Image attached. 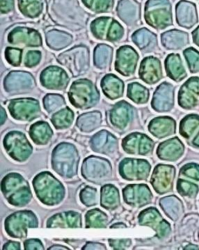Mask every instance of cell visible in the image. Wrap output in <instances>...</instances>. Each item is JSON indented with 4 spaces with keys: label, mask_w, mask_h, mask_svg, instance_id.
<instances>
[{
    "label": "cell",
    "mask_w": 199,
    "mask_h": 250,
    "mask_svg": "<svg viewBox=\"0 0 199 250\" xmlns=\"http://www.w3.org/2000/svg\"><path fill=\"white\" fill-rule=\"evenodd\" d=\"M149 130L157 138H164L174 134L176 130V123L172 118L158 117L150 122Z\"/></svg>",
    "instance_id": "29"
},
{
    "label": "cell",
    "mask_w": 199,
    "mask_h": 250,
    "mask_svg": "<svg viewBox=\"0 0 199 250\" xmlns=\"http://www.w3.org/2000/svg\"><path fill=\"white\" fill-rule=\"evenodd\" d=\"M82 202L87 207H91L98 203V192L96 188L87 187L82 189L80 193Z\"/></svg>",
    "instance_id": "50"
},
{
    "label": "cell",
    "mask_w": 199,
    "mask_h": 250,
    "mask_svg": "<svg viewBox=\"0 0 199 250\" xmlns=\"http://www.w3.org/2000/svg\"><path fill=\"white\" fill-rule=\"evenodd\" d=\"M90 31L95 39L109 42H117L124 35L123 26L111 17H100L93 21Z\"/></svg>",
    "instance_id": "7"
},
{
    "label": "cell",
    "mask_w": 199,
    "mask_h": 250,
    "mask_svg": "<svg viewBox=\"0 0 199 250\" xmlns=\"http://www.w3.org/2000/svg\"><path fill=\"white\" fill-rule=\"evenodd\" d=\"M80 226V214L73 211L56 214L48 221V227L51 228H79Z\"/></svg>",
    "instance_id": "34"
},
{
    "label": "cell",
    "mask_w": 199,
    "mask_h": 250,
    "mask_svg": "<svg viewBox=\"0 0 199 250\" xmlns=\"http://www.w3.org/2000/svg\"><path fill=\"white\" fill-rule=\"evenodd\" d=\"M5 88L8 92L19 93L32 87L35 81L27 72H11L5 80Z\"/></svg>",
    "instance_id": "26"
},
{
    "label": "cell",
    "mask_w": 199,
    "mask_h": 250,
    "mask_svg": "<svg viewBox=\"0 0 199 250\" xmlns=\"http://www.w3.org/2000/svg\"><path fill=\"white\" fill-rule=\"evenodd\" d=\"M14 10V0H1V14H10Z\"/></svg>",
    "instance_id": "54"
},
{
    "label": "cell",
    "mask_w": 199,
    "mask_h": 250,
    "mask_svg": "<svg viewBox=\"0 0 199 250\" xmlns=\"http://www.w3.org/2000/svg\"><path fill=\"white\" fill-rule=\"evenodd\" d=\"M139 74L145 83L155 84L163 77L160 61L153 56L146 57L141 62Z\"/></svg>",
    "instance_id": "22"
},
{
    "label": "cell",
    "mask_w": 199,
    "mask_h": 250,
    "mask_svg": "<svg viewBox=\"0 0 199 250\" xmlns=\"http://www.w3.org/2000/svg\"><path fill=\"white\" fill-rule=\"evenodd\" d=\"M107 222V216L98 209L90 210L86 214V228H105Z\"/></svg>",
    "instance_id": "47"
},
{
    "label": "cell",
    "mask_w": 199,
    "mask_h": 250,
    "mask_svg": "<svg viewBox=\"0 0 199 250\" xmlns=\"http://www.w3.org/2000/svg\"><path fill=\"white\" fill-rule=\"evenodd\" d=\"M69 101L74 107L88 109L98 103L100 94L95 85L89 80L75 81L69 91Z\"/></svg>",
    "instance_id": "5"
},
{
    "label": "cell",
    "mask_w": 199,
    "mask_h": 250,
    "mask_svg": "<svg viewBox=\"0 0 199 250\" xmlns=\"http://www.w3.org/2000/svg\"><path fill=\"white\" fill-rule=\"evenodd\" d=\"M192 145L195 147L199 148V131L198 132L197 134L195 136L193 140L192 141Z\"/></svg>",
    "instance_id": "58"
},
{
    "label": "cell",
    "mask_w": 199,
    "mask_h": 250,
    "mask_svg": "<svg viewBox=\"0 0 199 250\" xmlns=\"http://www.w3.org/2000/svg\"><path fill=\"white\" fill-rule=\"evenodd\" d=\"M113 58V48L107 44H98L94 50V63L99 69H105Z\"/></svg>",
    "instance_id": "41"
},
{
    "label": "cell",
    "mask_w": 199,
    "mask_h": 250,
    "mask_svg": "<svg viewBox=\"0 0 199 250\" xmlns=\"http://www.w3.org/2000/svg\"><path fill=\"white\" fill-rule=\"evenodd\" d=\"M139 222L141 225L152 228L159 239L167 236L171 231L170 224L163 219L155 208H149L142 211L139 216Z\"/></svg>",
    "instance_id": "16"
},
{
    "label": "cell",
    "mask_w": 199,
    "mask_h": 250,
    "mask_svg": "<svg viewBox=\"0 0 199 250\" xmlns=\"http://www.w3.org/2000/svg\"><path fill=\"white\" fill-rule=\"evenodd\" d=\"M101 88L105 96L115 100L122 97L124 85L123 81L114 74H108L101 81Z\"/></svg>",
    "instance_id": "32"
},
{
    "label": "cell",
    "mask_w": 199,
    "mask_h": 250,
    "mask_svg": "<svg viewBox=\"0 0 199 250\" xmlns=\"http://www.w3.org/2000/svg\"><path fill=\"white\" fill-rule=\"evenodd\" d=\"M41 60V53L40 51H30L25 56L24 65L26 67L32 68L39 65Z\"/></svg>",
    "instance_id": "52"
},
{
    "label": "cell",
    "mask_w": 199,
    "mask_h": 250,
    "mask_svg": "<svg viewBox=\"0 0 199 250\" xmlns=\"http://www.w3.org/2000/svg\"><path fill=\"white\" fill-rule=\"evenodd\" d=\"M139 55L132 47L125 45L121 47L117 52L115 69L124 77L134 74L138 64Z\"/></svg>",
    "instance_id": "14"
},
{
    "label": "cell",
    "mask_w": 199,
    "mask_h": 250,
    "mask_svg": "<svg viewBox=\"0 0 199 250\" xmlns=\"http://www.w3.org/2000/svg\"><path fill=\"white\" fill-rule=\"evenodd\" d=\"M37 196L43 204L53 206L60 204L65 195L63 186L49 172H43L33 182Z\"/></svg>",
    "instance_id": "2"
},
{
    "label": "cell",
    "mask_w": 199,
    "mask_h": 250,
    "mask_svg": "<svg viewBox=\"0 0 199 250\" xmlns=\"http://www.w3.org/2000/svg\"><path fill=\"white\" fill-rule=\"evenodd\" d=\"M18 9L22 15L29 19H36L44 10L43 0H18Z\"/></svg>",
    "instance_id": "37"
},
{
    "label": "cell",
    "mask_w": 199,
    "mask_h": 250,
    "mask_svg": "<svg viewBox=\"0 0 199 250\" xmlns=\"http://www.w3.org/2000/svg\"><path fill=\"white\" fill-rule=\"evenodd\" d=\"M144 19L156 30H164L173 25L172 5L170 0H147Z\"/></svg>",
    "instance_id": "3"
},
{
    "label": "cell",
    "mask_w": 199,
    "mask_h": 250,
    "mask_svg": "<svg viewBox=\"0 0 199 250\" xmlns=\"http://www.w3.org/2000/svg\"><path fill=\"white\" fill-rule=\"evenodd\" d=\"M91 145L94 151L108 154L112 152L117 146V140L109 132L102 130L93 137Z\"/></svg>",
    "instance_id": "31"
},
{
    "label": "cell",
    "mask_w": 199,
    "mask_h": 250,
    "mask_svg": "<svg viewBox=\"0 0 199 250\" xmlns=\"http://www.w3.org/2000/svg\"><path fill=\"white\" fill-rule=\"evenodd\" d=\"M2 191L8 202L16 207L24 206L32 197L28 183L19 174H9L4 178Z\"/></svg>",
    "instance_id": "4"
},
{
    "label": "cell",
    "mask_w": 199,
    "mask_h": 250,
    "mask_svg": "<svg viewBox=\"0 0 199 250\" xmlns=\"http://www.w3.org/2000/svg\"><path fill=\"white\" fill-rule=\"evenodd\" d=\"M40 83L50 90H64L69 84V78L66 72L59 66H49L40 74Z\"/></svg>",
    "instance_id": "18"
},
{
    "label": "cell",
    "mask_w": 199,
    "mask_h": 250,
    "mask_svg": "<svg viewBox=\"0 0 199 250\" xmlns=\"http://www.w3.org/2000/svg\"><path fill=\"white\" fill-rule=\"evenodd\" d=\"M105 249V247H103V246H100V245L97 244V243H95V244L92 245V246H90V247H89V246H86V247H83V249Z\"/></svg>",
    "instance_id": "59"
},
{
    "label": "cell",
    "mask_w": 199,
    "mask_h": 250,
    "mask_svg": "<svg viewBox=\"0 0 199 250\" xmlns=\"http://www.w3.org/2000/svg\"><path fill=\"white\" fill-rule=\"evenodd\" d=\"M120 174L128 181H138L147 179L150 172V165L147 161L126 158L120 164Z\"/></svg>",
    "instance_id": "11"
},
{
    "label": "cell",
    "mask_w": 199,
    "mask_h": 250,
    "mask_svg": "<svg viewBox=\"0 0 199 250\" xmlns=\"http://www.w3.org/2000/svg\"><path fill=\"white\" fill-rule=\"evenodd\" d=\"M124 200L128 205L142 207L151 201V191L146 185H130L123 189Z\"/></svg>",
    "instance_id": "24"
},
{
    "label": "cell",
    "mask_w": 199,
    "mask_h": 250,
    "mask_svg": "<svg viewBox=\"0 0 199 250\" xmlns=\"http://www.w3.org/2000/svg\"><path fill=\"white\" fill-rule=\"evenodd\" d=\"M100 204L107 210H114L119 204V192L118 188L112 185H107L102 188Z\"/></svg>",
    "instance_id": "40"
},
{
    "label": "cell",
    "mask_w": 199,
    "mask_h": 250,
    "mask_svg": "<svg viewBox=\"0 0 199 250\" xmlns=\"http://www.w3.org/2000/svg\"><path fill=\"white\" fill-rule=\"evenodd\" d=\"M199 116L189 115L182 120L180 125V133L182 137L191 140L193 135L199 132Z\"/></svg>",
    "instance_id": "43"
},
{
    "label": "cell",
    "mask_w": 199,
    "mask_h": 250,
    "mask_svg": "<svg viewBox=\"0 0 199 250\" xmlns=\"http://www.w3.org/2000/svg\"><path fill=\"white\" fill-rule=\"evenodd\" d=\"M11 116L20 121H31L40 113L39 102L33 98H20L10 102L9 104Z\"/></svg>",
    "instance_id": "10"
},
{
    "label": "cell",
    "mask_w": 199,
    "mask_h": 250,
    "mask_svg": "<svg viewBox=\"0 0 199 250\" xmlns=\"http://www.w3.org/2000/svg\"><path fill=\"white\" fill-rule=\"evenodd\" d=\"M26 250H43L44 246L39 239H29L24 243Z\"/></svg>",
    "instance_id": "53"
},
{
    "label": "cell",
    "mask_w": 199,
    "mask_h": 250,
    "mask_svg": "<svg viewBox=\"0 0 199 250\" xmlns=\"http://www.w3.org/2000/svg\"><path fill=\"white\" fill-rule=\"evenodd\" d=\"M161 42L167 49L177 50L188 44L189 36L188 33L180 30H170L161 35Z\"/></svg>",
    "instance_id": "30"
},
{
    "label": "cell",
    "mask_w": 199,
    "mask_h": 250,
    "mask_svg": "<svg viewBox=\"0 0 199 250\" xmlns=\"http://www.w3.org/2000/svg\"><path fill=\"white\" fill-rule=\"evenodd\" d=\"M127 95L136 104H146L149 101V91L140 83H132L128 85Z\"/></svg>",
    "instance_id": "44"
},
{
    "label": "cell",
    "mask_w": 199,
    "mask_h": 250,
    "mask_svg": "<svg viewBox=\"0 0 199 250\" xmlns=\"http://www.w3.org/2000/svg\"><path fill=\"white\" fill-rule=\"evenodd\" d=\"M4 114H5V110H4L3 108H2V124H3L4 121H5V119H4Z\"/></svg>",
    "instance_id": "60"
},
{
    "label": "cell",
    "mask_w": 199,
    "mask_h": 250,
    "mask_svg": "<svg viewBox=\"0 0 199 250\" xmlns=\"http://www.w3.org/2000/svg\"><path fill=\"white\" fill-rule=\"evenodd\" d=\"M178 103L185 109H193L199 105V77H192L182 85Z\"/></svg>",
    "instance_id": "19"
},
{
    "label": "cell",
    "mask_w": 199,
    "mask_h": 250,
    "mask_svg": "<svg viewBox=\"0 0 199 250\" xmlns=\"http://www.w3.org/2000/svg\"><path fill=\"white\" fill-rule=\"evenodd\" d=\"M5 57H6V61L10 65H14V66H19L21 63L22 49L9 47L5 51Z\"/></svg>",
    "instance_id": "51"
},
{
    "label": "cell",
    "mask_w": 199,
    "mask_h": 250,
    "mask_svg": "<svg viewBox=\"0 0 199 250\" xmlns=\"http://www.w3.org/2000/svg\"><path fill=\"white\" fill-rule=\"evenodd\" d=\"M74 120V113L70 108H65L54 114L52 123L56 129H66L70 126Z\"/></svg>",
    "instance_id": "46"
},
{
    "label": "cell",
    "mask_w": 199,
    "mask_h": 250,
    "mask_svg": "<svg viewBox=\"0 0 199 250\" xmlns=\"http://www.w3.org/2000/svg\"><path fill=\"white\" fill-rule=\"evenodd\" d=\"M78 154L73 145L61 144L53 152L52 166L56 172L63 177H71L77 171Z\"/></svg>",
    "instance_id": "6"
},
{
    "label": "cell",
    "mask_w": 199,
    "mask_h": 250,
    "mask_svg": "<svg viewBox=\"0 0 199 250\" xmlns=\"http://www.w3.org/2000/svg\"><path fill=\"white\" fill-rule=\"evenodd\" d=\"M133 109L128 102H119L111 111L110 120L114 126L118 129H124L132 120Z\"/></svg>",
    "instance_id": "27"
},
{
    "label": "cell",
    "mask_w": 199,
    "mask_h": 250,
    "mask_svg": "<svg viewBox=\"0 0 199 250\" xmlns=\"http://www.w3.org/2000/svg\"><path fill=\"white\" fill-rule=\"evenodd\" d=\"M111 170L109 163L107 161L99 158H90L86 159L83 165V176L90 182L101 180L105 178Z\"/></svg>",
    "instance_id": "25"
},
{
    "label": "cell",
    "mask_w": 199,
    "mask_h": 250,
    "mask_svg": "<svg viewBox=\"0 0 199 250\" xmlns=\"http://www.w3.org/2000/svg\"><path fill=\"white\" fill-rule=\"evenodd\" d=\"M49 12L55 21L70 28L82 27L86 22V13L77 0H52Z\"/></svg>",
    "instance_id": "1"
},
{
    "label": "cell",
    "mask_w": 199,
    "mask_h": 250,
    "mask_svg": "<svg viewBox=\"0 0 199 250\" xmlns=\"http://www.w3.org/2000/svg\"><path fill=\"white\" fill-rule=\"evenodd\" d=\"M154 143L146 135L134 133L128 135L123 140L124 151L134 155H146L152 152Z\"/></svg>",
    "instance_id": "17"
},
{
    "label": "cell",
    "mask_w": 199,
    "mask_h": 250,
    "mask_svg": "<svg viewBox=\"0 0 199 250\" xmlns=\"http://www.w3.org/2000/svg\"><path fill=\"white\" fill-rule=\"evenodd\" d=\"M160 205L166 214L173 221L178 220L183 213L182 203L176 196H168L161 199Z\"/></svg>",
    "instance_id": "39"
},
{
    "label": "cell",
    "mask_w": 199,
    "mask_h": 250,
    "mask_svg": "<svg viewBox=\"0 0 199 250\" xmlns=\"http://www.w3.org/2000/svg\"><path fill=\"white\" fill-rule=\"evenodd\" d=\"M47 44L55 50H60L66 48L73 42V37L68 33L60 30L53 29L46 34Z\"/></svg>",
    "instance_id": "36"
},
{
    "label": "cell",
    "mask_w": 199,
    "mask_h": 250,
    "mask_svg": "<svg viewBox=\"0 0 199 250\" xmlns=\"http://www.w3.org/2000/svg\"><path fill=\"white\" fill-rule=\"evenodd\" d=\"M4 250H20V245L18 243H14V242H9L6 244L4 245Z\"/></svg>",
    "instance_id": "56"
},
{
    "label": "cell",
    "mask_w": 199,
    "mask_h": 250,
    "mask_svg": "<svg viewBox=\"0 0 199 250\" xmlns=\"http://www.w3.org/2000/svg\"><path fill=\"white\" fill-rule=\"evenodd\" d=\"M119 241V243H118L116 240H110V245H111V247H113L114 249H125L127 247H129V245H130L131 242L129 243H126L127 242L129 241V239H122V240H118Z\"/></svg>",
    "instance_id": "55"
},
{
    "label": "cell",
    "mask_w": 199,
    "mask_h": 250,
    "mask_svg": "<svg viewBox=\"0 0 199 250\" xmlns=\"http://www.w3.org/2000/svg\"><path fill=\"white\" fill-rule=\"evenodd\" d=\"M132 39L136 46H138L141 50H147L153 48L154 45H157V35L145 27L135 31L132 35Z\"/></svg>",
    "instance_id": "38"
},
{
    "label": "cell",
    "mask_w": 199,
    "mask_h": 250,
    "mask_svg": "<svg viewBox=\"0 0 199 250\" xmlns=\"http://www.w3.org/2000/svg\"><path fill=\"white\" fill-rule=\"evenodd\" d=\"M52 135L53 132L46 122H38L30 129V136L36 145H47Z\"/></svg>",
    "instance_id": "35"
},
{
    "label": "cell",
    "mask_w": 199,
    "mask_h": 250,
    "mask_svg": "<svg viewBox=\"0 0 199 250\" xmlns=\"http://www.w3.org/2000/svg\"><path fill=\"white\" fill-rule=\"evenodd\" d=\"M192 38L194 43L199 47V26L192 32Z\"/></svg>",
    "instance_id": "57"
},
{
    "label": "cell",
    "mask_w": 199,
    "mask_h": 250,
    "mask_svg": "<svg viewBox=\"0 0 199 250\" xmlns=\"http://www.w3.org/2000/svg\"><path fill=\"white\" fill-rule=\"evenodd\" d=\"M60 62L66 65L73 74L82 73V70L88 66L89 52L85 47H76L72 48L59 57Z\"/></svg>",
    "instance_id": "12"
},
{
    "label": "cell",
    "mask_w": 199,
    "mask_h": 250,
    "mask_svg": "<svg viewBox=\"0 0 199 250\" xmlns=\"http://www.w3.org/2000/svg\"><path fill=\"white\" fill-rule=\"evenodd\" d=\"M101 121L100 113L92 112L83 114L79 117L77 120V126L83 132H91L96 129Z\"/></svg>",
    "instance_id": "42"
},
{
    "label": "cell",
    "mask_w": 199,
    "mask_h": 250,
    "mask_svg": "<svg viewBox=\"0 0 199 250\" xmlns=\"http://www.w3.org/2000/svg\"><path fill=\"white\" fill-rule=\"evenodd\" d=\"M165 67L167 76L176 82H180L187 77L185 68L179 54L169 55L165 60Z\"/></svg>",
    "instance_id": "33"
},
{
    "label": "cell",
    "mask_w": 199,
    "mask_h": 250,
    "mask_svg": "<svg viewBox=\"0 0 199 250\" xmlns=\"http://www.w3.org/2000/svg\"><path fill=\"white\" fill-rule=\"evenodd\" d=\"M177 23L180 27L191 29L199 22L197 7L193 2L180 0L176 5Z\"/></svg>",
    "instance_id": "21"
},
{
    "label": "cell",
    "mask_w": 199,
    "mask_h": 250,
    "mask_svg": "<svg viewBox=\"0 0 199 250\" xmlns=\"http://www.w3.org/2000/svg\"><path fill=\"white\" fill-rule=\"evenodd\" d=\"M184 150L181 141L175 137L160 144L157 149V155L163 161L175 162L181 158Z\"/></svg>",
    "instance_id": "28"
},
{
    "label": "cell",
    "mask_w": 199,
    "mask_h": 250,
    "mask_svg": "<svg viewBox=\"0 0 199 250\" xmlns=\"http://www.w3.org/2000/svg\"><path fill=\"white\" fill-rule=\"evenodd\" d=\"M43 103H44V108L46 109L47 112L51 113L64 105L65 100H64L63 97H61L59 94H48L44 98Z\"/></svg>",
    "instance_id": "49"
},
{
    "label": "cell",
    "mask_w": 199,
    "mask_h": 250,
    "mask_svg": "<svg viewBox=\"0 0 199 250\" xmlns=\"http://www.w3.org/2000/svg\"><path fill=\"white\" fill-rule=\"evenodd\" d=\"M175 178V167L167 165H159L155 167L151 178L152 186L159 194L172 190Z\"/></svg>",
    "instance_id": "13"
},
{
    "label": "cell",
    "mask_w": 199,
    "mask_h": 250,
    "mask_svg": "<svg viewBox=\"0 0 199 250\" xmlns=\"http://www.w3.org/2000/svg\"><path fill=\"white\" fill-rule=\"evenodd\" d=\"M184 56L191 73H198L199 71V52L191 47L184 50Z\"/></svg>",
    "instance_id": "48"
},
{
    "label": "cell",
    "mask_w": 199,
    "mask_h": 250,
    "mask_svg": "<svg viewBox=\"0 0 199 250\" xmlns=\"http://www.w3.org/2000/svg\"><path fill=\"white\" fill-rule=\"evenodd\" d=\"M7 40L10 44L39 47L42 44V38L39 31L27 27H17L8 35Z\"/></svg>",
    "instance_id": "15"
},
{
    "label": "cell",
    "mask_w": 199,
    "mask_h": 250,
    "mask_svg": "<svg viewBox=\"0 0 199 250\" xmlns=\"http://www.w3.org/2000/svg\"><path fill=\"white\" fill-rule=\"evenodd\" d=\"M174 106V87L171 83H164L157 87L154 93L152 107L158 112H169Z\"/></svg>",
    "instance_id": "23"
},
{
    "label": "cell",
    "mask_w": 199,
    "mask_h": 250,
    "mask_svg": "<svg viewBox=\"0 0 199 250\" xmlns=\"http://www.w3.org/2000/svg\"><path fill=\"white\" fill-rule=\"evenodd\" d=\"M51 249H66V250H67L68 248L64 247H57V246H56V247H51Z\"/></svg>",
    "instance_id": "61"
},
{
    "label": "cell",
    "mask_w": 199,
    "mask_h": 250,
    "mask_svg": "<svg viewBox=\"0 0 199 250\" xmlns=\"http://www.w3.org/2000/svg\"><path fill=\"white\" fill-rule=\"evenodd\" d=\"M38 227L36 216L31 211H20L12 214L6 221V230L10 236L22 239L27 235L28 228Z\"/></svg>",
    "instance_id": "9"
},
{
    "label": "cell",
    "mask_w": 199,
    "mask_h": 250,
    "mask_svg": "<svg viewBox=\"0 0 199 250\" xmlns=\"http://www.w3.org/2000/svg\"><path fill=\"white\" fill-rule=\"evenodd\" d=\"M4 146L8 154L18 162L26 161L32 153V146L23 133L13 131L4 139Z\"/></svg>",
    "instance_id": "8"
},
{
    "label": "cell",
    "mask_w": 199,
    "mask_h": 250,
    "mask_svg": "<svg viewBox=\"0 0 199 250\" xmlns=\"http://www.w3.org/2000/svg\"><path fill=\"white\" fill-rule=\"evenodd\" d=\"M83 6L94 14H107L113 10L115 0H81Z\"/></svg>",
    "instance_id": "45"
},
{
    "label": "cell",
    "mask_w": 199,
    "mask_h": 250,
    "mask_svg": "<svg viewBox=\"0 0 199 250\" xmlns=\"http://www.w3.org/2000/svg\"><path fill=\"white\" fill-rule=\"evenodd\" d=\"M117 15L127 26L137 25L141 20V5L137 0H120L117 6Z\"/></svg>",
    "instance_id": "20"
}]
</instances>
